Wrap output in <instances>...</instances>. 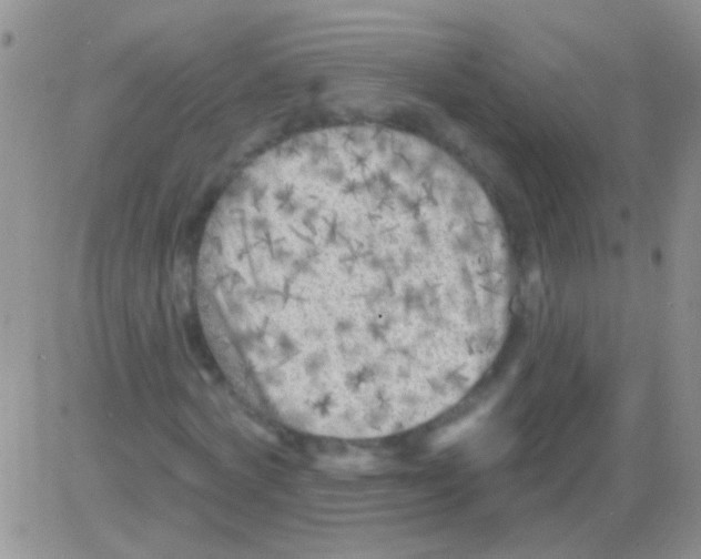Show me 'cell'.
<instances>
[{
    "instance_id": "1",
    "label": "cell",
    "mask_w": 701,
    "mask_h": 559,
    "mask_svg": "<svg viewBox=\"0 0 701 559\" xmlns=\"http://www.w3.org/2000/svg\"><path fill=\"white\" fill-rule=\"evenodd\" d=\"M200 283L284 423L342 439L420 426L498 354L512 271L476 179L415 134L349 124L250 164L204 236Z\"/></svg>"
}]
</instances>
